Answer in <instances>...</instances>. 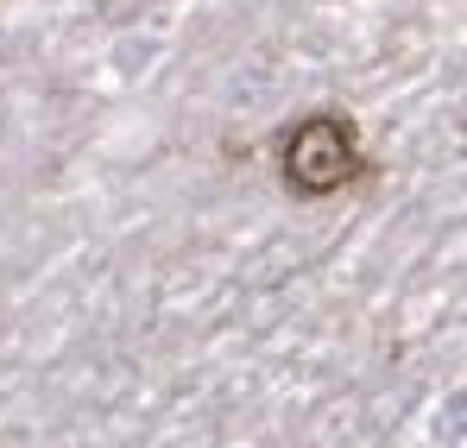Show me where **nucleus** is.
Here are the masks:
<instances>
[{"label":"nucleus","instance_id":"nucleus-1","mask_svg":"<svg viewBox=\"0 0 467 448\" xmlns=\"http://www.w3.org/2000/svg\"><path fill=\"white\" fill-rule=\"evenodd\" d=\"M367 177H373V158L360 146L354 114H341V108H316L278 133V183L297 203H328Z\"/></svg>","mask_w":467,"mask_h":448}]
</instances>
